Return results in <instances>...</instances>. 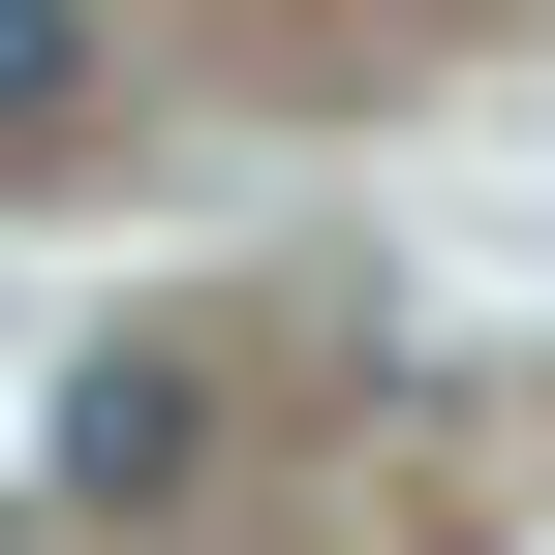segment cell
<instances>
[{"label": "cell", "instance_id": "cell-1", "mask_svg": "<svg viewBox=\"0 0 555 555\" xmlns=\"http://www.w3.org/2000/svg\"><path fill=\"white\" fill-rule=\"evenodd\" d=\"M62 494H93V525L217 494V371H185V339H93V371H62Z\"/></svg>", "mask_w": 555, "mask_h": 555}, {"label": "cell", "instance_id": "cell-2", "mask_svg": "<svg viewBox=\"0 0 555 555\" xmlns=\"http://www.w3.org/2000/svg\"><path fill=\"white\" fill-rule=\"evenodd\" d=\"M31 124H93V0H0V155Z\"/></svg>", "mask_w": 555, "mask_h": 555}]
</instances>
